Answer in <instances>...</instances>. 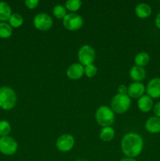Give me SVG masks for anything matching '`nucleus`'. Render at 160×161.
Segmentation results:
<instances>
[{"label":"nucleus","mask_w":160,"mask_h":161,"mask_svg":"<svg viewBox=\"0 0 160 161\" xmlns=\"http://www.w3.org/2000/svg\"><path fill=\"white\" fill-rule=\"evenodd\" d=\"M144 147L142 137L136 133H128L122 138L121 149L127 157L134 158L139 156Z\"/></svg>","instance_id":"f257e3e1"},{"label":"nucleus","mask_w":160,"mask_h":161,"mask_svg":"<svg viewBox=\"0 0 160 161\" xmlns=\"http://www.w3.org/2000/svg\"><path fill=\"white\" fill-rule=\"evenodd\" d=\"M17 97L16 92L9 86L0 87V108L4 110H10L17 104Z\"/></svg>","instance_id":"f03ea898"},{"label":"nucleus","mask_w":160,"mask_h":161,"mask_svg":"<svg viewBox=\"0 0 160 161\" xmlns=\"http://www.w3.org/2000/svg\"><path fill=\"white\" fill-rule=\"evenodd\" d=\"M97 123L102 127H110L115 121V113L110 107L101 105L95 113Z\"/></svg>","instance_id":"7ed1b4c3"},{"label":"nucleus","mask_w":160,"mask_h":161,"mask_svg":"<svg viewBox=\"0 0 160 161\" xmlns=\"http://www.w3.org/2000/svg\"><path fill=\"white\" fill-rule=\"evenodd\" d=\"M130 105H131V100L127 94H117L111 99V108L115 113L123 114L128 111Z\"/></svg>","instance_id":"20e7f679"},{"label":"nucleus","mask_w":160,"mask_h":161,"mask_svg":"<svg viewBox=\"0 0 160 161\" xmlns=\"http://www.w3.org/2000/svg\"><path fill=\"white\" fill-rule=\"evenodd\" d=\"M95 50L89 45L83 46L78 52V60L83 66L92 64L95 60Z\"/></svg>","instance_id":"39448f33"},{"label":"nucleus","mask_w":160,"mask_h":161,"mask_svg":"<svg viewBox=\"0 0 160 161\" xmlns=\"http://www.w3.org/2000/svg\"><path fill=\"white\" fill-rule=\"evenodd\" d=\"M53 20L52 17L45 13H39L36 14L33 20V25L35 28L42 31L50 29L53 26Z\"/></svg>","instance_id":"423d86ee"},{"label":"nucleus","mask_w":160,"mask_h":161,"mask_svg":"<svg viewBox=\"0 0 160 161\" xmlns=\"http://www.w3.org/2000/svg\"><path fill=\"white\" fill-rule=\"evenodd\" d=\"M18 148L17 142L12 137L6 136L0 138V152L6 156H11L16 153Z\"/></svg>","instance_id":"0eeeda50"},{"label":"nucleus","mask_w":160,"mask_h":161,"mask_svg":"<svg viewBox=\"0 0 160 161\" xmlns=\"http://www.w3.org/2000/svg\"><path fill=\"white\" fill-rule=\"evenodd\" d=\"M63 25L64 28L69 31H76L82 28L83 25V19L80 15L76 14H67L63 19Z\"/></svg>","instance_id":"6e6552de"},{"label":"nucleus","mask_w":160,"mask_h":161,"mask_svg":"<svg viewBox=\"0 0 160 161\" xmlns=\"http://www.w3.org/2000/svg\"><path fill=\"white\" fill-rule=\"evenodd\" d=\"M75 146V138L72 135L64 134L57 138L56 146L59 151L62 153L70 152Z\"/></svg>","instance_id":"1a4fd4ad"},{"label":"nucleus","mask_w":160,"mask_h":161,"mask_svg":"<svg viewBox=\"0 0 160 161\" xmlns=\"http://www.w3.org/2000/svg\"><path fill=\"white\" fill-rule=\"evenodd\" d=\"M146 87L141 82H134L128 86L127 95L132 98H140L144 95Z\"/></svg>","instance_id":"9d476101"},{"label":"nucleus","mask_w":160,"mask_h":161,"mask_svg":"<svg viewBox=\"0 0 160 161\" xmlns=\"http://www.w3.org/2000/svg\"><path fill=\"white\" fill-rule=\"evenodd\" d=\"M147 95L152 98L160 97V78H154L148 82L146 86Z\"/></svg>","instance_id":"9b49d317"},{"label":"nucleus","mask_w":160,"mask_h":161,"mask_svg":"<svg viewBox=\"0 0 160 161\" xmlns=\"http://www.w3.org/2000/svg\"><path fill=\"white\" fill-rule=\"evenodd\" d=\"M66 74L71 80H78L84 74V67L80 63H74L67 68Z\"/></svg>","instance_id":"f8f14e48"},{"label":"nucleus","mask_w":160,"mask_h":161,"mask_svg":"<svg viewBox=\"0 0 160 161\" xmlns=\"http://www.w3.org/2000/svg\"><path fill=\"white\" fill-rule=\"evenodd\" d=\"M137 106L140 111H141L142 113H148L154 107L153 100L148 95L144 94L140 98H138Z\"/></svg>","instance_id":"ddd939ff"},{"label":"nucleus","mask_w":160,"mask_h":161,"mask_svg":"<svg viewBox=\"0 0 160 161\" xmlns=\"http://www.w3.org/2000/svg\"><path fill=\"white\" fill-rule=\"evenodd\" d=\"M145 129L148 133H160V118L157 116H151L145 123Z\"/></svg>","instance_id":"4468645a"},{"label":"nucleus","mask_w":160,"mask_h":161,"mask_svg":"<svg viewBox=\"0 0 160 161\" xmlns=\"http://www.w3.org/2000/svg\"><path fill=\"white\" fill-rule=\"evenodd\" d=\"M130 77L135 82L142 81L146 77L145 69L141 66H133L130 71Z\"/></svg>","instance_id":"2eb2a0df"},{"label":"nucleus","mask_w":160,"mask_h":161,"mask_svg":"<svg viewBox=\"0 0 160 161\" xmlns=\"http://www.w3.org/2000/svg\"><path fill=\"white\" fill-rule=\"evenodd\" d=\"M152 13V9L150 5L147 3H140L135 8V14L139 18L145 19L150 17Z\"/></svg>","instance_id":"dca6fc26"},{"label":"nucleus","mask_w":160,"mask_h":161,"mask_svg":"<svg viewBox=\"0 0 160 161\" xmlns=\"http://www.w3.org/2000/svg\"><path fill=\"white\" fill-rule=\"evenodd\" d=\"M11 15L12 10L9 5L4 2H0V21L6 22L9 20Z\"/></svg>","instance_id":"f3484780"},{"label":"nucleus","mask_w":160,"mask_h":161,"mask_svg":"<svg viewBox=\"0 0 160 161\" xmlns=\"http://www.w3.org/2000/svg\"><path fill=\"white\" fill-rule=\"evenodd\" d=\"M115 130L111 127H105L101 129L100 132V138L103 142H110L114 138Z\"/></svg>","instance_id":"a211bd4d"},{"label":"nucleus","mask_w":160,"mask_h":161,"mask_svg":"<svg viewBox=\"0 0 160 161\" xmlns=\"http://www.w3.org/2000/svg\"><path fill=\"white\" fill-rule=\"evenodd\" d=\"M149 61H150V56L147 52H141L137 53L134 58L135 65L141 66L143 68L147 65Z\"/></svg>","instance_id":"6ab92c4d"},{"label":"nucleus","mask_w":160,"mask_h":161,"mask_svg":"<svg viewBox=\"0 0 160 161\" xmlns=\"http://www.w3.org/2000/svg\"><path fill=\"white\" fill-rule=\"evenodd\" d=\"M13 28L9 24L6 22L0 23V38L2 39H8L12 36Z\"/></svg>","instance_id":"aec40b11"},{"label":"nucleus","mask_w":160,"mask_h":161,"mask_svg":"<svg viewBox=\"0 0 160 161\" xmlns=\"http://www.w3.org/2000/svg\"><path fill=\"white\" fill-rule=\"evenodd\" d=\"M9 23L12 28H20L24 23V18L20 14H12L9 19Z\"/></svg>","instance_id":"412c9836"},{"label":"nucleus","mask_w":160,"mask_h":161,"mask_svg":"<svg viewBox=\"0 0 160 161\" xmlns=\"http://www.w3.org/2000/svg\"><path fill=\"white\" fill-rule=\"evenodd\" d=\"M53 14L57 19H64L67 15V9L62 5H56L53 9Z\"/></svg>","instance_id":"4be33fe9"},{"label":"nucleus","mask_w":160,"mask_h":161,"mask_svg":"<svg viewBox=\"0 0 160 161\" xmlns=\"http://www.w3.org/2000/svg\"><path fill=\"white\" fill-rule=\"evenodd\" d=\"M82 6V2L80 0H67L65 3V8L71 12H75L78 10Z\"/></svg>","instance_id":"5701e85b"},{"label":"nucleus","mask_w":160,"mask_h":161,"mask_svg":"<svg viewBox=\"0 0 160 161\" xmlns=\"http://www.w3.org/2000/svg\"><path fill=\"white\" fill-rule=\"evenodd\" d=\"M11 131V126L9 123L6 120L0 121V136H8Z\"/></svg>","instance_id":"b1692460"},{"label":"nucleus","mask_w":160,"mask_h":161,"mask_svg":"<svg viewBox=\"0 0 160 161\" xmlns=\"http://www.w3.org/2000/svg\"><path fill=\"white\" fill-rule=\"evenodd\" d=\"M84 73L86 74L88 78H93L95 76L97 73V68L94 64H89L85 66Z\"/></svg>","instance_id":"393cba45"},{"label":"nucleus","mask_w":160,"mask_h":161,"mask_svg":"<svg viewBox=\"0 0 160 161\" xmlns=\"http://www.w3.org/2000/svg\"><path fill=\"white\" fill-rule=\"evenodd\" d=\"M24 4L28 9H34L39 6V0H26L24 2Z\"/></svg>","instance_id":"a878e982"},{"label":"nucleus","mask_w":160,"mask_h":161,"mask_svg":"<svg viewBox=\"0 0 160 161\" xmlns=\"http://www.w3.org/2000/svg\"><path fill=\"white\" fill-rule=\"evenodd\" d=\"M128 91V86L124 84H121L118 86V94H127Z\"/></svg>","instance_id":"bb28decb"},{"label":"nucleus","mask_w":160,"mask_h":161,"mask_svg":"<svg viewBox=\"0 0 160 161\" xmlns=\"http://www.w3.org/2000/svg\"><path fill=\"white\" fill-rule=\"evenodd\" d=\"M153 112L155 116L160 118V102H158L153 107Z\"/></svg>","instance_id":"cd10ccee"},{"label":"nucleus","mask_w":160,"mask_h":161,"mask_svg":"<svg viewBox=\"0 0 160 161\" xmlns=\"http://www.w3.org/2000/svg\"><path fill=\"white\" fill-rule=\"evenodd\" d=\"M155 26H156L158 29H160V11L158 12V14H157L156 17H155Z\"/></svg>","instance_id":"c85d7f7f"},{"label":"nucleus","mask_w":160,"mask_h":161,"mask_svg":"<svg viewBox=\"0 0 160 161\" xmlns=\"http://www.w3.org/2000/svg\"><path fill=\"white\" fill-rule=\"evenodd\" d=\"M120 161H136L134 158H130V157H125V158L122 159Z\"/></svg>","instance_id":"c756f323"}]
</instances>
